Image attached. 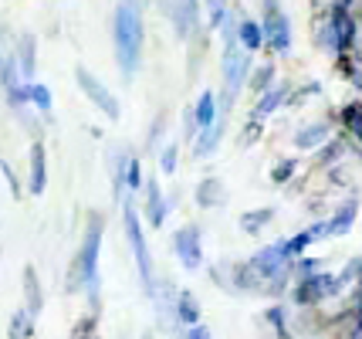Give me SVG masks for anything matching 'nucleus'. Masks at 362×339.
Here are the masks:
<instances>
[{
	"label": "nucleus",
	"mask_w": 362,
	"mask_h": 339,
	"mask_svg": "<svg viewBox=\"0 0 362 339\" xmlns=\"http://www.w3.org/2000/svg\"><path fill=\"white\" fill-rule=\"evenodd\" d=\"M237 45L251 54L264 51V28H261V17L251 14H237Z\"/></svg>",
	"instance_id": "nucleus-25"
},
{
	"label": "nucleus",
	"mask_w": 362,
	"mask_h": 339,
	"mask_svg": "<svg viewBox=\"0 0 362 339\" xmlns=\"http://www.w3.org/2000/svg\"><path fill=\"white\" fill-rule=\"evenodd\" d=\"M291 85H295V81L278 79V81H274V85L268 88V92L254 96V102H251V109H247V115H251V119H261V122H271L274 115H281L284 109H288V96H291Z\"/></svg>",
	"instance_id": "nucleus-13"
},
{
	"label": "nucleus",
	"mask_w": 362,
	"mask_h": 339,
	"mask_svg": "<svg viewBox=\"0 0 362 339\" xmlns=\"http://www.w3.org/2000/svg\"><path fill=\"white\" fill-rule=\"evenodd\" d=\"M325 268V261L315 258V255H301V258L291 261V278H305V275H315Z\"/></svg>",
	"instance_id": "nucleus-41"
},
{
	"label": "nucleus",
	"mask_w": 362,
	"mask_h": 339,
	"mask_svg": "<svg viewBox=\"0 0 362 339\" xmlns=\"http://www.w3.org/2000/svg\"><path fill=\"white\" fill-rule=\"evenodd\" d=\"M305 210H308V217H312V221H315V217H325V214H329V197L325 194L305 197Z\"/></svg>",
	"instance_id": "nucleus-43"
},
{
	"label": "nucleus",
	"mask_w": 362,
	"mask_h": 339,
	"mask_svg": "<svg viewBox=\"0 0 362 339\" xmlns=\"http://www.w3.org/2000/svg\"><path fill=\"white\" fill-rule=\"evenodd\" d=\"M47 183H51V170H47V143L45 136H37L28 143V170H24V194L28 197H45Z\"/></svg>",
	"instance_id": "nucleus-11"
},
{
	"label": "nucleus",
	"mask_w": 362,
	"mask_h": 339,
	"mask_svg": "<svg viewBox=\"0 0 362 339\" xmlns=\"http://www.w3.org/2000/svg\"><path fill=\"white\" fill-rule=\"evenodd\" d=\"M291 312L295 309L288 306L284 299H271L264 312H261V323L268 326L271 339H295V329H291Z\"/></svg>",
	"instance_id": "nucleus-20"
},
{
	"label": "nucleus",
	"mask_w": 362,
	"mask_h": 339,
	"mask_svg": "<svg viewBox=\"0 0 362 339\" xmlns=\"http://www.w3.org/2000/svg\"><path fill=\"white\" fill-rule=\"evenodd\" d=\"M230 295H247V299H261V278L254 275L247 258H230Z\"/></svg>",
	"instance_id": "nucleus-22"
},
{
	"label": "nucleus",
	"mask_w": 362,
	"mask_h": 339,
	"mask_svg": "<svg viewBox=\"0 0 362 339\" xmlns=\"http://www.w3.org/2000/svg\"><path fill=\"white\" fill-rule=\"evenodd\" d=\"M146 7L149 0H115L109 17V34H112V58L122 81H136L146 62Z\"/></svg>",
	"instance_id": "nucleus-2"
},
{
	"label": "nucleus",
	"mask_w": 362,
	"mask_h": 339,
	"mask_svg": "<svg viewBox=\"0 0 362 339\" xmlns=\"http://www.w3.org/2000/svg\"><path fill=\"white\" fill-rule=\"evenodd\" d=\"M227 126H230V115L221 113V105H217V119L206 126V130L197 132V139L189 143V156L197 163H206V160H214L217 153H221V146L223 139H227Z\"/></svg>",
	"instance_id": "nucleus-12"
},
{
	"label": "nucleus",
	"mask_w": 362,
	"mask_h": 339,
	"mask_svg": "<svg viewBox=\"0 0 362 339\" xmlns=\"http://www.w3.org/2000/svg\"><path fill=\"white\" fill-rule=\"evenodd\" d=\"M153 156H156V173L159 177H173L176 170H180V160H183V143H180V139H166Z\"/></svg>",
	"instance_id": "nucleus-28"
},
{
	"label": "nucleus",
	"mask_w": 362,
	"mask_h": 339,
	"mask_svg": "<svg viewBox=\"0 0 362 339\" xmlns=\"http://www.w3.org/2000/svg\"><path fill=\"white\" fill-rule=\"evenodd\" d=\"M21 306L28 309L31 316H41L47 306V292H45V282H41V275H37V268L34 265H24L21 268Z\"/></svg>",
	"instance_id": "nucleus-18"
},
{
	"label": "nucleus",
	"mask_w": 362,
	"mask_h": 339,
	"mask_svg": "<svg viewBox=\"0 0 362 339\" xmlns=\"http://www.w3.org/2000/svg\"><path fill=\"white\" fill-rule=\"evenodd\" d=\"M325 96V85L318 79H308L301 81V85H291V96H288V109H301V105H308L312 98H322Z\"/></svg>",
	"instance_id": "nucleus-35"
},
{
	"label": "nucleus",
	"mask_w": 362,
	"mask_h": 339,
	"mask_svg": "<svg viewBox=\"0 0 362 339\" xmlns=\"http://www.w3.org/2000/svg\"><path fill=\"white\" fill-rule=\"evenodd\" d=\"M0 180L7 183V194L14 197V200H24V177L14 170V163L4 160V156H0Z\"/></svg>",
	"instance_id": "nucleus-40"
},
{
	"label": "nucleus",
	"mask_w": 362,
	"mask_h": 339,
	"mask_svg": "<svg viewBox=\"0 0 362 339\" xmlns=\"http://www.w3.org/2000/svg\"><path fill=\"white\" fill-rule=\"evenodd\" d=\"M189 109L197 119V130H206L217 119V88H200V96L189 102Z\"/></svg>",
	"instance_id": "nucleus-29"
},
{
	"label": "nucleus",
	"mask_w": 362,
	"mask_h": 339,
	"mask_svg": "<svg viewBox=\"0 0 362 339\" xmlns=\"http://www.w3.org/2000/svg\"><path fill=\"white\" fill-rule=\"evenodd\" d=\"M227 200H230V194H227L223 177L206 173V177L197 180V187H193V207L197 210H223Z\"/></svg>",
	"instance_id": "nucleus-15"
},
{
	"label": "nucleus",
	"mask_w": 362,
	"mask_h": 339,
	"mask_svg": "<svg viewBox=\"0 0 362 339\" xmlns=\"http://www.w3.org/2000/svg\"><path fill=\"white\" fill-rule=\"evenodd\" d=\"M142 204H139V214H142V224L146 231H163L170 224V214L173 207L180 204V194L176 190H163V177H146V187H142Z\"/></svg>",
	"instance_id": "nucleus-6"
},
{
	"label": "nucleus",
	"mask_w": 362,
	"mask_h": 339,
	"mask_svg": "<svg viewBox=\"0 0 362 339\" xmlns=\"http://www.w3.org/2000/svg\"><path fill=\"white\" fill-rule=\"evenodd\" d=\"M295 339H325V336H295Z\"/></svg>",
	"instance_id": "nucleus-46"
},
{
	"label": "nucleus",
	"mask_w": 362,
	"mask_h": 339,
	"mask_svg": "<svg viewBox=\"0 0 362 339\" xmlns=\"http://www.w3.org/2000/svg\"><path fill=\"white\" fill-rule=\"evenodd\" d=\"M11 54L17 62V71L24 81H34L37 79V34L34 31H21L11 45Z\"/></svg>",
	"instance_id": "nucleus-17"
},
{
	"label": "nucleus",
	"mask_w": 362,
	"mask_h": 339,
	"mask_svg": "<svg viewBox=\"0 0 362 339\" xmlns=\"http://www.w3.org/2000/svg\"><path fill=\"white\" fill-rule=\"evenodd\" d=\"M142 339H159L156 333H142Z\"/></svg>",
	"instance_id": "nucleus-45"
},
{
	"label": "nucleus",
	"mask_w": 362,
	"mask_h": 339,
	"mask_svg": "<svg viewBox=\"0 0 362 339\" xmlns=\"http://www.w3.org/2000/svg\"><path fill=\"white\" fill-rule=\"evenodd\" d=\"M298 173H301V160H298V153H295V156H281V160L271 163L268 180L274 183V187H288Z\"/></svg>",
	"instance_id": "nucleus-32"
},
{
	"label": "nucleus",
	"mask_w": 362,
	"mask_h": 339,
	"mask_svg": "<svg viewBox=\"0 0 362 339\" xmlns=\"http://www.w3.org/2000/svg\"><path fill=\"white\" fill-rule=\"evenodd\" d=\"M0 261H4V248H0Z\"/></svg>",
	"instance_id": "nucleus-47"
},
{
	"label": "nucleus",
	"mask_w": 362,
	"mask_h": 339,
	"mask_svg": "<svg viewBox=\"0 0 362 339\" xmlns=\"http://www.w3.org/2000/svg\"><path fill=\"white\" fill-rule=\"evenodd\" d=\"M28 105L51 122V113H54V92H51V85H45V81H37V79L28 81Z\"/></svg>",
	"instance_id": "nucleus-31"
},
{
	"label": "nucleus",
	"mask_w": 362,
	"mask_h": 339,
	"mask_svg": "<svg viewBox=\"0 0 362 339\" xmlns=\"http://www.w3.org/2000/svg\"><path fill=\"white\" fill-rule=\"evenodd\" d=\"M68 339H105V336H102V316L85 309L78 319L71 323V333H68Z\"/></svg>",
	"instance_id": "nucleus-33"
},
{
	"label": "nucleus",
	"mask_w": 362,
	"mask_h": 339,
	"mask_svg": "<svg viewBox=\"0 0 362 339\" xmlns=\"http://www.w3.org/2000/svg\"><path fill=\"white\" fill-rule=\"evenodd\" d=\"M17 119V126H21V130L28 132V136H31V139H37V136H45V126H47V119L45 115H37L31 109V105H24V109H17V113H11Z\"/></svg>",
	"instance_id": "nucleus-39"
},
{
	"label": "nucleus",
	"mask_w": 362,
	"mask_h": 339,
	"mask_svg": "<svg viewBox=\"0 0 362 339\" xmlns=\"http://www.w3.org/2000/svg\"><path fill=\"white\" fill-rule=\"evenodd\" d=\"M264 132H268V122H261V119H251V115H244V122H240V132H237V146L240 149H251L264 139Z\"/></svg>",
	"instance_id": "nucleus-37"
},
{
	"label": "nucleus",
	"mask_w": 362,
	"mask_h": 339,
	"mask_svg": "<svg viewBox=\"0 0 362 339\" xmlns=\"http://www.w3.org/2000/svg\"><path fill=\"white\" fill-rule=\"evenodd\" d=\"M274 81H278V62H274V58L254 62L251 75H247V92H251V96H261V92H268Z\"/></svg>",
	"instance_id": "nucleus-27"
},
{
	"label": "nucleus",
	"mask_w": 362,
	"mask_h": 339,
	"mask_svg": "<svg viewBox=\"0 0 362 339\" xmlns=\"http://www.w3.org/2000/svg\"><path fill=\"white\" fill-rule=\"evenodd\" d=\"M166 126H170V115H166V109H159V113L149 119V130H146V139H142V149H146V153H156L159 146L166 143Z\"/></svg>",
	"instance_id": "nucleus-36"
},
{
	"label": "nucleus",
	"mask_w": 362,
	"mask_h": 339,
	"mask_svg": "<svg viewBox=\"0 0 362 339\" xmlns=\"http://www.w3.org/2000/svg\"><path fill=\"white\" fill-rule=\"evenodd\" d=\"M359 221V194L352 190L346 200H339L335 207L325 214V227H329V238H346L352 234V227Z\"/></svg>",
	"instance_id": "nucleus-16"
},
{
	"label": "nucleus",
	"mask_w": 362,
	"mask_h": 339,
	"mask_svg": "<svg viewBox=\"0 0 362 339\" xmlns=\"http://www.w3.org/2000/svg\"><path fill=\"white\" fill-rule=\"evenodd\" d=\"M102 248H105V214L98 207L85 210L81 241L64 272V292L81 295L88 312L102 316Z\"/></svg>",
	"instance_id": "nucleus-1"
},
{
	"label": "nucleus",
	"mask_w": 362,
	"mask_h": 339,
	"mask_svg": "<svg viewBox=\"0 0 362 339\" xmlns=\"http://www.w3.org/2000/svg\"><path fill=\"white\" fill-rule=\"evenodd\" d=\"M312 156H315V170H325V166H335V163H346L352 156V143H349L346 132H332Z\"/></svg>",
	"instance_id": "nucleus-21"
},
{
	"label": "nucleus",
	"mask_w": 362,
	"mask_h": 339,
	"mask_svg": "<svg viewBox=\"0 0 362 339\" xmlns=\"http://www.w3.org/2000/svg\"><path fill=\"white\" fill-rule=\"evenodd\" d=\"M274 217H278V210L271 207V204H261V207H247L240 210V217H237V227H240V234H247V238H261L271 224H274Z\"/></svg>",
	"instance_id": "nucleus-23"
},
{
	"label": "nucleus",
	"mask_w": 362,
	"mask_h": 339,
	"mask_svg": "<svg viewBox=\"0 0 362 339\" xmlns=\"http://www.w3.org/2000/svg\"><path fill=\"white\" fill-rule=\"evenodd\" d=\"M332 126H335V122H332V115L329 119H308V122H298V126L291 130V139H288V143H291L295 153H315L318 146L335 132Z\"/></svg>",
	"instance_id": "nucleus-14"
},
{
	"label": "nucleus",
	"mask_w": 362,
	"mask_h": 339,
	"mask_svg": "<svg viewBox=\"0 0 362 339\" xmlns=\"http://www.w3.org/2000/svg\"><path fill=\"white\" fill-rule=\"evenodd\" d=\"M325 183L329 187H349V166L346 163H335V166H325Z\"/></svg>",
	"instance_id": "nucleus-42"
},
{
	"label": "nucleus",
	"mask_w": 362,
	"mask_h": 339,
	"mask_svg": "<svg viewBox=\"0 0 362 339\" xmlns=\"http://www.w3.org/2000/svg\"><path fill=\"white\" fill-rule=\"evenodd\" d=\"M204 4V14H206V31L210 34H217L221 31V24L230 17V0H200Z\"/></svg>",
	"instance_id": "nucleus-38"
},
{
	"label": "nucleus",
	"mask_w": 362,
	"mask_h": 339,
	"mask_svg": "<svg viewBox=\"0 0 362 339\" xmlns=\"http://www.w3.org/2000/svg\"><path fill=\"white\" fill-rule=\"evenodd\" d=\"M315 45L329 58L349 54L362 45V21L349 7H325L315 14Z\"/></svg>",
	"instance_id": "nucleus-3"
},
{
	"label": "nucleus",
	"mask_w": 362,
	"mask_h": 339,
	"mask_svg": "<svg viewBox=\"0 0 362 339\" xmlns=\"http://www.w3.org/2000/svg\"><path fill=\"white\" fill-rule=\"evenodd\" d=\"M119 339H129V336H119Z\"/></svg>",
	"instance_id": "nucleus-48"
},
{
	"label": "nucleus",
	"mask_w": 362,
	"mask_h": 339,
	"mask_svg": "<svg viewBox=\"0 0 362 339\" xmlns=\"http://www.w3.org/2000/svg\"><path fill=\"white\" fill-rule=\"evenodd\" d=\"M75 85H78L81 96L88 98V102H92L95 109L105 115L109 122H119V119H122V102H119V96H115L109 85L95 75L92 68L75 65Z\"/></svg>",
	"instance_id": "nucleus-8"
},
{
	"label": "nucleus",
	"mask_w": 362,
	"mask_h": 339,
	"mask_svg": "<svg viewBox=\"0 0 362 339\" xmlns=\"http://www.w3.org/2000/svg\"><path fill=\"white\" fill-rule=\"evenodd\" d=\"M342 295H346V289H342L339 275L322 268V272L305 275V278H291V289L284 295V302L291 309H325Z\"/></svg>",
	"instance_id": "nucleus-5"
},
{
	"label": "nucleus",
	"mask_w": 362,
	"mask_h": 339,
	"mask_svg": "<svg viewBox=\"0 0 362 339\" xmlns=\"http://www.w3.org/2000/svg\"><path fill=\"white\" fill-rule=\"evenodd\" d=\"M170 248H173L176 265L187 275L204 272L206 251H204V224L200 221H187V224L176 227L173 234H170Z\"/></svg>",
	"instance_id": "nucleus-7"
},
{
	"label": "nucleus",
	"mask_w": 362,
	"mask_h": 339,
	"mask_svg": "<svg viewBox=\"0 0 362 339\" xmlns=\"http://www.w3.org/2000/svg\"><path fill=\"white\" fill-rule=\"evenodd\" d=\"M180 339H217V333H214L206 323H193L180 333Z\"/></svg>",
	"instance_id": "nucleus-44"
},
{
	"label": "nucleus",
	"mask_w": 362,
	"mask_h": 339,
	"mask_svg": "<svg viewBox=\"0 0 362 339\" xmlns=\"http://www.w3.org/2000/svg\"><path fill=\"white\" fill-rule=\"evenodd\" d=\"M173 316L176 323L183 326H193V323H204V302H200V295L193 289H176V302H173Z\"/></svg>",
	"instance_id": "nucleus-24"
},
{
	"label": "nucleus",
	"mask_w": 362,
	"mask_h": 339,
	"mask_svg": "<svg viewBox=\"0 0 362 339\" xmlns=\"http://www.w3.org/2000/svg\"><path fill=\"white\" fill-rule=\"evenodd\" d=\"M122 207V234H126L129 255L136 261V275H139L142 292H149L156 285V258H153V248H149V234H146V224H142V214L136 207V197H122L119 200Z\"/></svg>",
	"instance_id": "nucleus-4"
},
{
	"label": "nucleus",
	"mask_w": 362,
	"mask_h": 339,
	"mask_svg": "<svg viewBox=\"0 0 362 339\" xmlns=\"http://www.w3.org/2000/svg\"><path fill=\"white\" fill-rule=\"evenodd\" d=\"M332 122L349 136L352 149H362V98H349V102H342V105L332 113Z\"/></svg>",
	"instance_id": "nucleus-19"
},
{
	"label": "nucleus",
	"mask_w": 362,
	"mask_h": 339,
	"mask_svg": "<svg viewBox=\"0 0 362 339\" xmlns=\"http://www.w3.org/2000/svg\"><path fill=\"white\" fill-rule=\"evenodd\" d=\"M142 187H146V166H142V156L136 153V149H129V156H126V194L139 197Z\"/></svg>",
	"instance_id": "nucleus-34"
},
{
	"label": "nucleus",
	"mask_w": 362,
	"mask_h": 339,
	"mask_svg": "<svg viewBox=\"0 0 362 339\" xmlns=\"http://www.w3.org/2000/svg\"><path fill=\"white\" fill-rule=\"evenodd\" d=\"M261 28H264V51L274 58H288L295 48V24H291V14L284 11V4L261 11Z\"/></svg>",
	"instance_id": "nucleus-9"
},
{
	"label": "nucleus",
	"mask_w": 362,
	"mask_h": 339,
	"mask_svg": "<svg viewBox=\"0 0 362 339\" xmlns=\"http://www.w3.org/2000/svg\"><path fill=\"white\" fill-rule=\"evenodd\" d=\"M37 336V316H31L24 306H17L7 319V339H34Z\"/></svg>",
	"instance_id": "nucleus-30"
},
{
	"label": "nucleus",
	"mask_w": 362,
	"mask_h": 339,
	"mask_svg": "<svg viewBox=\"0 0 362 339\" xmlns=\"http://www.w3.org/2000/svg\"><path fill=\"white\" fill-rule=\"evenodd\" d=\"M247 265H251L254 275L261 278V289H264V282L278 278V275H291V258H288V251H284V238L261 244L254 255H247Z\"/></svg>",
	"instance_id": "nucleus-10"
},
{
	"label": "nucleus",
	"mask_w": 362,
	"mask_h": 339,
	"mask_svg": "<svg viewBox=\"0 0 362 339\" xmlns=\"http://www.w3.org/2000/svg\"><path fill=\"white\" fill-rule=\"evenodd\" d=\"M126 156H129V146H119V149H109L105 156V166H109V180H112V197L122 200L126 194Z\"/></svg>",
	"instance_id": "nucleus-26"
}]
</instances>
